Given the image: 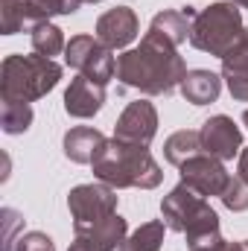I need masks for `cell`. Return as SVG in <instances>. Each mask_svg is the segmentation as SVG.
<instances>
[{
  "instance_id": "5b68a950",
  "label": "cell",
  "mask_w": 248,
  "mask_h": 251,
  "mask_svg": "<svg viewBox=\"0 0 248 251\" xmlns=\"http://www.w3.org/2000/svg\"><path fill=\"white\" fill-rule=\"evenodd\" d=\"M243 32H246V26H243L240 6L234 0H219V3H210L207 9H201L193 18L190 47H196L207 56L225 59L231 53V47L240 41Z\"/></svg>"
},
{
  "instance_id": "8992f818",
  "label": "cell",
  "mask_w": 248,
  "mask_h": 251,
  "mask_svg": "<svg viewBox=\"0 0 248 251\" xmlns=\"http://www.w3.org/2000/svg\"><path fill=\"white\" fill-rule=\"evenodd\" d=\"M117 190L102 184V181H91V184H79L67 193V207L73 216V231L76 237L88 234L91 228H97L99 222H105L111 213H117Z\"/></svg>"
},
{
  "instance_id": "9a60e30c",
  "label": "cell",
  "mask_w": 248,
  "mask_h": 251,
  "mask_svg": "<svg viewBox=\"0 0 248 251\" xmlns=\"http://www.w3.org/2000/svg\"><path fill=\"white\" fill-rule=\"evenodd\" d=\"M198 12L193 6H184V9H164L152 18L149 24V32L170 41L173 47H181L184 41H190V26H193V18Z\"/></svg>"
},
{
  "instance_id": "ac0fdd59",
  "label": "cell",
  "mask_w": 248,
  "mask_h": 251,
  "mask_svg": "<svg viewBox=\"0 0 248 251\" xmlns=\"http://www.w3.org/2000/svg\"><path fill=\"white\" fill-rule=\"evenodd\" d=\"M85 240H91L94 246H99L102 251H120V246L128 237V225L120 213H111L105 222H99L97 228H91L88 234H82Z\"/></svg>"
},
{
  "instance_id": "7c38bea8",
  "label": "cell",
  "mask_w": 248,
  "mask_h": 251,
  "mask_svg": "<svg viewBox=\"0 0 248 251\" xmlns=\"http://www.w3.org/2000/svg\"><path fill=\"white\" fill-rule=\"evenodd\" d=\"M105 105V85L88 79V76H76L70 79L67 91H64V111L76 120H91L102 111Z\"/></svg>"
},
{
  "instance_id": "603a6c76",
  "label": "cell",
  "mask_w": 248,
  "mask_h": 251,
  "mask_svg": "<svg viewBox=\"0 0 248 251\" xmlns=\"http://www.w3.org/2000/svg\"><path fill=\"white\" fill-rule=\"evenodd\" d=\"M219 199H222V204H225L228 210H234V213L248 210V181H243L240 176H231L228 187H225V193H222Z\"/></svg>"
},
{
  "instance_id": "4dcf8cb0",
  "label": "cell",
  "mask_w": 248,
  "mask_h": 251,
  "mask_svg": "<svg viewBox=\"0 0 248 251\" xmlns=\"http://www.w3.org/2000/svg\"><path fill=\"white\" fill-rule=\"evenodd\" d=\"M243 123H246V128H248V108H246V114H243Z\"/></svg>"
},
{
  "instance_id": "9c48e42d",
  "label": "cell",
  "mask_w": 248,
  "mask_h": 251,
  "mask_svg": "<svg viewBox=\"0 0 248 251\" xmlns=\"http://www.w3.org/2000/svg\"><path fill=\"white\" fill-rule=\"evenodd\" d=\"M155 134H158V108L149 100L128 102L114 126V140H120V143L149 146L155 140Z\"/></svg>"
},
{
  "instance_id": "7a4b0ae2",
  "label": "cell",
  "mask_w": 248,
  "mask_h": 251,
  "mask_svg": "<svg viewBox=\"0 0 248 251\" xmlns=\"http://www.w3.org/2000/svg\"><path fill=\"white\" fill-rule=\"evenodd\" d=\"M94 167V178L108 184L114 190L137 187V190H155L164 181V170L161 164L152 158L149 146H134V143H120V140H108L105 152L91 164Z\"/></svg>"
},
{
  "instance_id": "d6a6232c",
  "label": "cell",
  "mask_w": 248,
  "mask_h": 251,
  "mask_svg": "<svg viewBox=\"0 0 248 251\" xmlns=\"http://www.w3.org/2000/svg\"><path fill=\"white\" fill-rule=\"evenodd\" d=\"M85 3H99V0H85Z\"/></svg>"
},
{
  "instance_id": "cb8c5ba5",
  "label": "cell",
  "mask_w": 248,
  "mask_h": 251,
  "mask_svg": "<svg viewBox=\"0 0 248 251\" xmlns=\"http://www.w3.org/2000/svg\"><path fill=\"white\" fill-rule=\"evenodd\" d=\"M47 21L50 18H56V15H73V12H79V6L85 3V0H29Z\"/></svg>"
},
{
  "instance_id": "7402d4cb",
  "label": "cell",
  "mask_w": 248,
  "mask_h": 251,
  "mask_svg": "<svg viewBox=\"0 0 248 251\" xmlns=\"http://www.w3.org/2000/svg\"><path fill=\"white\" fill-rule=\"evenodd\" d=\"M26 26H29V21H26L24 0H0V32L3 35H18Z\"/></svg>"
},
{
  "instance_id": "f1b7e54d",
  "label": "cell",
  "mask_w": 248,
  "mask_h": 251,
  "mask_svg": "<svg viewBox=\"0 0 248 251\" xmlns=\"http://www.w3.org/2000/svg\"><path fill=\"white\" fill-rule=\"evenodd\" d=\"M225 251H246V246H243V243H228Z\"/></svg>"
},
{
  "instance_id": "4fadbf2b",
  "label": "cell",
  "mask_w": 248,
  "mask_h": 251,
  "mask_svg": "<svg viewBox=\"0 0 248 251\" xmlns=\"http://www.w3.org/2000/svg\"><path fill=\"white\" fill-rule=\"evenodd\" d=\"M108 146V137L94 128V126H73L70 131H64L62 149L64 158L73 161V164H94Z\"/></svg>"
},
{
  "instance_id": "1f68e13d",
  "label": "cell",
  "mask_w": 248,
  "mask_h": 251,
  "mask_svg": "<svg viewBox=\"0 0 248 251\" xmlns=\"http://www.w3.org/2000/svg\"><path fill=\"white\" fill-rule=\"evenodd\" d=\"M243 246H246V251H248V240H243Z\"/></svg>"
},
{
  "instance_id": "e0dca14e",
  "label": "cell",
  "mask_w": 248,
  "mask_h": 251,
  "mask_svg": "<svg viewBox=\"0 0 248 251\" xmlns=\"http://www.w3.org/2000/svg\"><path fill=\"white\" fill-rule=\"evenodd\" d=\"M198 152H201V137H198L196 128H178V131H173V134L167 137V143H164V158H167V164H173V167H181L184 161H190V158L198 155Z\"/></svg>"
},
{
  "instance_id": "6da1fadb",
  "label": "cell",
  "mask_w": 248,
  "mask_h": 251,
  "mask_svg": "<svg viewBox=\"0 0 248 251\" xmlns=\"http://www.w3.org/2000/svg\"><path fill=\"white\" fill-rule=\"evenodd\" d=\"M187 76V64L178 56V47L146 32L140 47L123 50L117 56V79L123 88L140 91L143 97H167Z\"/></svg>"
},
{
  "instance_id": "83f0119b",
  "label": "cell",
  "mask_w": 248,
  "mask_h": 251,
  "mask_svg": "<svg viewBox=\"0 0 248 251\" xmlns=\"http://www.w3.org/2000/svg\"><path fill=\"white\" fill-rule=\"evenodd\" d=\"M237 176L243 178V181H248V146L240 152V164H237Z\"/></svg>"
},
{
  "instance_id": "5bb4252c",
  "label": "cell",
  "mask_w": 248,
  "mask_h": 251,
  "mask_svg": "<svg viewBox=\"0 0 248 251\" xmlns=\"http://www.w3.org/2000/svg\"><path fill=\"white\" fill-rule=\"evenodd\" d=\"M222 82L237 102H248V26L231 53L222 59Z\"/></svg>"
},
{
  "instance_id": "f546056e",
  "label": "cell",
  "mask_w": 248,
  "mask_h": 251,
  "mask_svg": "<svg viewBox=\"0 0 248 251\" xmlns=\"http://www.w3.org/2000/svg\"><path fill=\"white\" fill-rule=\"evenodd\" d=\"M237 6H243V9H248V0H234Z\"/></svg>"
},
{
  "instance_id": "30bf717a",
  "label": "cell",
  "mask_w": 248,
  "mask_h": 251,
  "mask_svg": "<svg viewBox=\"0 0 248 251\" xmlns=\"http://www.w3.org/2000/svg\"><path fill=\"white\" fill-rule=\"evenodd\" d=\"M198 137H201V152L219 161H234L243 152V131L228 114L207 117L198 128Z\"/></svg>"
},
{
  "instance_id": "8fae6325",
  "label": "cell",
  "mask_w": 248,
  "mask_h": 251,
  "mask_svg": "<svg viewBox=\"0 0 248 251\" xmlns=\"http://www.w3.org/2000/svg\"><path fill=\"white\" fill-rule=\"evenodd\" d=\"M97 38L108 47V50H125L137 35H140V21L134 15L131 6H117L108 9L97 18Z\"/></svg>"
},
{
  "instance_id": "ffe728a7",
  "label": "cell",
  "mask_w": 248,
  "mask_h": 251,
  "mask_svg": "<svg viewBox=\"0 0 248 251\" xmlns=\"http://www.w3.org/2000/svg\"><path fill=\"white\" fill-rule=\"evenodd\" d=\"M32 102L18 100H0V126L6 134H24L32 126Z\"/></svg>"
},
{
  "instance_id": "3957f363",
  "label": "cell",
  "mask_w": 248,
  "mask_h": 251,
  "mask_svg": "<svg viewBox=\"0 0 248 251\" xmlns=\"http://www.w3.org/2000/svg\"><path fill=\"white\" fill-rule=\"evenodd\" d=\"M59 82H62V64L38 53L32 56L12 53L0 64V100L35 102L47 97Z\"/></svg>"
},
{
  "instance_id": "d6986e66",
  "label": "cell",
  "mask_w": 248,
  "mask_h": 251,
  "mask_svg": "<svg viewBox=\"0 0 248 251\" xmlns=\"http://www.w3.org/2000/svg\"><path fill=\"white\" fill-rule=\"evenodd\" d=\"M29 41H32V53L44 56V59H56L67 50V41H64V32L50 24V21H41L29 29Z\"/></svg>"
},
{
  "instance_id": "484cf974",
  "label": "cell",
  "mask_w": 248,
  "mask_h": 251,
  "mask_svg": "<svg viewBox=\"0 0 248 251\" xmlns=\"http://www.w3.org/2000/svg\"><path fill=\"white\" fill-rule=\"evenodd\" d=\"M228 246V240L216 231V234H210V237H204V240H198V243H193V246H187L190 251H225Z\"/></svg>"
},
{
  "instance_id": "ba28073f",
  "label": "cell",
  "mask_w": 248,
  "mask_h": 251,
  "mask_svg": "<svg viewBox=\"0 0 248 251\" xmlns=\"http://www.w3.org/2000/svg\"><path fill=\"white\" fill-rule=\"evenodd\" d=\"M181 184L193 187L196 193H201L204 199H213V196H222L228 181H231V173L225 170V161L213 158V155H193L190 161H184L181 167Z\"/></svg>"
},
{
  "instance_id": "52a82bcc",
  "label": "cell",
  "mask_w": 248,
  "mask_h": 251,
  "mask_svg": "<svg viewBox=\"0 0 248 251\" xmlns=\"http://www.w3.org/2000/svg\"><path fill=\"white\" fill-rule=\"evenodd\" d=\"M64 64L79 70L82 76L99 82V85H108L117 76V56H114V50H108L97 35H88V32L73 35L67 41Z\"/></svg>"
},
{
  "instance_id": "2e32d148",
  "label": "cell",
  "mask_w": 248,
  "mask_h": 251,
  "mask_svg": "<svg viewBox=\"0 0 248 251\" xmlns=\"http://www.w3.org/2000/svg\"><path fill=\"white\" fill-rule=\"evenodd\" d=\"M178 91L190 105H210L222 94V76L213 70H187Z\"/></svg>"
},
{
  "instance_id": "277c9868",
  "label": "cell",
  "mask_w": 248,
  "mask_h": 251,
  "mask_svg": "<svg viewBox=\"0 0 248 251\" xmlns=\"http://www.w3.org/2000/svg\"><path fill=\"white\" fill-rule=\"evenodd\" d=\"M161 219L170 231L184 234L187 246L210 237L219 231V213L210 207V201L196 193L187 184H178L175 190H170L161 201Z\"/></svg>"
},
{
  "instance_id": "44dd1931",
  "label": "cell",
  "mask_w": 248,
  "mask_h": 251,
  "mask_svg": "<svg viewBox=\"0 0 248 251\" xmlns=\"http://www.w3.org/2000/svg\"><path fill=\"white\" fill-rule=\"evenodd\" d=\"M164 234H167L164 219L161 222H146V225H140L137 231H131L125 237L120 251H158L164 246Z\"/></svg>"
},
{
  "instance_id": "4316f807",
  "label": "cell",
  "mask_w": 248,
  "mask_h": 251,
  "mask_svg": "<svg viewBox=\"0 0 248 251\" xmlns=\"http://www.w3.org/2000/svg\"><path fill=\"white\" fill-rule=\"evenodd\" d=\"M67 251H102L99 246H94L91 240H85V237H76L73 243H70V249Z\"/></svg>"
},
{
  "instance_id": "d4e9b609",
  "label": "cell",
  "mask_w": 248,
  "mask_h": 251,
  "mask_svg": "<svg viewBox=\"0 0 248 251\" xmlns=\"http://www.w3.org/2000/svg\"><path fill=\"white\" fill-rule=\"evenodd\" d=\"M15 251H56V243L44 231H26V234L18 237Z\"/></svg>"
}]
</instances>
